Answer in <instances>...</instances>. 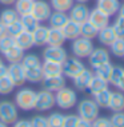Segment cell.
Here are the masks:
<instances>
[{
	"mask_svg": "<svg viewBox=\"0 0 124 127\" xmlns=\"http://www.w3.org/2000/svg\"><path fill=\"white\" fill-rule=\"evenodd\" d=\"M5 35H7V27L0 22V39H1L3 36H5Z\"/></svg>",
	"mask_w": 124,
	"mask_h": 127,
	"instance_id": "cell-49",
	"label": "cell"
},
{
	"mask_svg": "<svg viewBox=\"0 0 124 127\" xmlns=\"http://www.w3.org/2000/svg\"><path fill=\"white\" fill-rule=\"evenodd\" d=\"M111 92L112 91H109L108 88H105V90H103V91L94 95V100L96 102V104L100 108H108L109 99H111Z\"/></svg>",
	"mask_w": 124,
	"mask_h": 127,
	"instance_id": "cell-29",
	"label": "cell"
},
{
	"mask_svg": "<svg viewBox=\"0 0 124 127\" xmlns=\"http://www.w3.org/2000/svg\"><path fill=\"white\" fill-rule=\"evenodd\" d=\"M105 88H108V82L104 80V79H101V78H99V76H96L94 74V78L91 79V83L88 86L89 92H91L92 95H95V94H98V92L105 90Z\"/></svg>",
	"mask_w": 124,
	"mask_h": 127,
	"instance_id": "cell-27",
	"label": "cell"
},
{
	"mask_svg": "<svg viewBox=\"0 0 124 127\" xmlns=\"http://www.w3.org/2000/svg\"><path fill=\"white\" fill-rule=\"evenodd\" d=\"M0 127H9V125H7V123H4V122L0 121Z\"/></svg>",
	"mask_w": 124,
	"mask_h": 127,
	"instance_id": "cell-54",
	"label": "cell"
},
{
	"mask_svg": "<svg viewBox=\"0 0 124 127\" xmlns=\"http://www.w3.org/2000/svg\"><path fill=\"white\" fill-rule=\"evenodd\" d=\"M124 72V68L123 67H119V66H113L112 68V72L109 75V79H108V83H111L112 86L118 87L120 79H122V75Z\"/></svg>",
	"mask_w": 124,
	"mask_h": 127,
	"instance_id": "cell-40",
	"label": "cell"
},
{
	"mask_svg": "<svg viewBox=\"0 0 124 127\" xmlns=\"http://www.w3.org/2000/svg\"><path fill=\"white\" fill-rule=\"evenodd\" d=\"M41 71H43V76L63 75V66H61V63H57V62L44 60L41 63Z\"/></svg>",
	"mask_w": 124,
	"mask_h": 127,
	"instance_id": "cell-16",
	"label": "cell"
},
{
	"mask_svg": "<svg viewBox=\"0 0 124 127\" xmlns=\"http://www.w3.org/2000/svg\"><path fill=\"white\" fill-rule=\"evenodd\" d=\"M15 44L18 47H20L23 51L31 50L35 46V44H33V39H32V32H28V31L20 32L19 35L15 37Z\"/></svg>",
	"mask_w": 124,
	"mask_h": 127,
	"instance_id": "cell-21",
	"label": "cell"
},
{
	"mask_svg": "<svg viewBox=\"0 0 124 127\" xmlns=\"http://www.w3.org/2000/svg\"><path fill=\"white\" fill-rule=\"evenodd\" d=\"M16 104L11 100L0 102V121L7 125H13L19 119V112Z\"/></svg>",
	"mask_w": 124,
	"mask_h": 127,
	"instance_id": "cell-5",
	"label": "cell"
},
{
	"mask_svg": "<svg viewBox=\"0 0 124 127\" xmlns=\"http://www.w3.org/2000/svg\"><path fill=\"white\" fill-rule=\"evenodd\" d=\"M80 118L77 114H68L64 115V121H63V127H76Z\"/></svg>",
	"mask_w": 124,
	"mask_h": 127,
	"instance_id": "cell-43",
	"label": "cell"
},
{
	"mask_svg": "<svg viewBox=\"0 0 124 127\" xmlns=\"http://www.w3.org/2000/svg\"><path fill=\"white\" fill-rule=\"evenodd\" d=\"M65 40L67 39H65L63 31L60 28H50L48 27V39H47L48 46H63Z\"/></svg>",
	"mask_w": 124,
	"mask_h": 127,
	"instance_id": "cell-25",
	"label": "cell"
},
{
	"mask_svg": "<svg viewBox=\"0 0 124 127\" xmlns=\"http://www.w3.org/2000/svg\"><path fill=\"white\" fill-rule=\"evenodd\" d=\"M51 13H52V8H51L50 3H47L46 0H33L31 15H32L39 23L47 22V20L50 19Z\"/></svg>",
	"mask_w": 124,
	"mask_h": 127,
	"instance_id": "cell-8",
	"label": "cell"
},
{
	"mask_svg": "<svg viewBox=\"0 0 124 127\" xmlns=\"http://www.w3.org/2000/svg\"><path fill=\"white\" fill-rule=\"evenodd\" d=\"M92 127H112L111 121L107 116H98L94 122H92Z\"/></svg>",
	"mask_w": 124,
	"mask_h": 127,
	"instance_id": "cell-46",
	"label": "cell"
},
{
	"mask_svg": "<svg viewBox=\"0 0 124 127\" xmlns=\"http://www.w3.org/2000/svg\"><path fill=\"white\" fill-rule=\"evenodd\" d=\"M3 63H4V62H3V59H1V58H0V66H1Z\"/></svg>",
	"mask_w": 124,
	"mask_h": 127,
	"instance_id": "cell-56",
	"label": "cell"
},
{
	"mask_svg": "<svg viewBox=\"0 0 124 127\" xmlns=\"http://www.w3.org/2000/svg\"><path fill=\"white\" fill-rule=\"evenodd\" d=\"M55 104L61 110H70L77 104V94L70 87H63L55 92Z\"/></svg>",
	"mask_w": 124,
	"mask_h": 127,
	"instance_id": "cell-2",
	"label": "cell"
},
{
	"mask_svg": "<svg viewBox=\"0 0 124 127\" xmlns=\"http://www.w3.org/2000/svg\"><path fill=\"white\" fill-rule=\"evenodd\" d=\"M7 75V66L4 63L0 66V78H3V76H5Z\"/></svg>",
	"mask_w": 124,
	"mask_h": 127,
	"instance_id": "cell-50",
	"label": "cell"
},
{
	"mask_svg": "<svg viewBox=\"0 0 124 127\" xmlns=\"http://www.w3.org/2000/svg\"><path fill=\"white\" fill-rule=\"evenodd\" d=\"M16 0H0V4H4V5H12Z\"/></svg>",
	"mask_w": 124,
	"mask_h": 127,
	"instance_id": "cell-52",
	"label": "cell"
},
{
	"mask_svg": "<svg viewBox=\"0 0 124 127\" xmlns=\"http://www.w3.org/2000/svg\"><path fill=\"white\" fill-rule=\"evenodd\" d=\"M108 108L113 112L124 111V92L123 91H112L109 99Z\"/></svg>",
	"mask_w": 124,
	"mask_h": 127,
	"instance_id": "cell-22",
	"label": "cell"
},
{
	"mask_svg": "<svg viewBox=\"0 0 124 127\" xmlns=\"http://www.w3.org/2000/svg\"><path fill=\"white\" fill-rule=\"evenodd\" d=\"M68 54L63 46H48L43 51V58L44 60H51V62H57L63 63L67 59Z\"/></svg>",
	"mask_w": 124,
	"mask_h": 127,
	"instance_id": "cell-9",
	"label": "cell"
},
{
	"mask_svg": "<svg viewBox=\"0 0 124 127\" xmlns=\"http://www.w3.org/2000/svg\"><path fill=\"white\" fill-rule=\"evenodd\" d=\"M13 5H15V11L18 12V15L23 16V15H27V13H31L33 0H16L13 3Z\"/></svg>",
	"mask_w": 124,
	"mask_h": 127,
	"instance_id": "cell-28",
	"label": "cell"
},
{
	"mask_svg": "<svg viewBox=\"0 0 124 127\" xmlns=\"http://www.w3.org/2000/svg\"><path fill=\"white\" fill-rule=\"evenodd\" d=\"M112 68H113V64L111 63V62H108V63H104V64H101V66L94 68L95 70L94 74L96 75V76H99V78H101V79H104V80L108 82L109 75H111V72H112Z\"/></svg>",
	"mask_w": 124,
	"mask_h": 127,
	"instance_id": "cell-34",
	"label": "cell"
},
{
	"mask_svg": "<svg viewBox=\"0 0 124 127\" xmlns=\"http://www.w3.org/2000/svg\"><path fill=\"white\" fill-rule=\"evenodd\" d=\"M116 88H119L120 91H123L124 92V72L122 75V79H120V82H119V84H118V87Z\"/></svg>",
	"mask_w": 124,
	"mask_h": 127,
	"instance_id": "cell-51",
	"label": "cell"
},
{
	"mask_svg": "<svg viewBox=\"0 0 124 127\" xmlns=\"http://www.w3.org/2000/svg\"><path fill=\"white\" fill-rule=\"evenodd\" d=\"M96 7L111 18L112 15L118 13L119 7H120V1L119 0H98V5Z\"/></svg>",
	"mask_w": 124,
	"mask_h": 127,
	"instance_id": "cell-17",
	"label": "cell"
},
{
	"mask_svg": "<svg viewBox=\"0 0 124 127\" xmlns=\"http://www.w3.org/2000/svg\"><path fill=\"white\" fill-rule=\"evenodd\" d=\"M20 64L23 67H33V66H40L41 62H40V58L36 54H27V55L24 54Z\"/></svg>",
	"mask_w": 124,
	"mask_h": 127,
	"instance_id": "cell-38",
	"label": "cell"
},
{
	"mask_svg": "<svg viewBox=\"0 0 124 127\" xmlns=\"http://www.w3.org/2000/svg\"><path fill=\"white\" fill-rule=\"evenodd\" d=\"M29 122H31V126L32 127H48L47 118L43 115H35Z\"/></svg>",
	"mask_w": 124,
	"mask_h": 127,
	"instance_id": "cell-45",
	"label": "cell"
},
{
	"mask_svg": "<svg viewBox=\"0 0 124 127\" xmlns=\"http://www.w3.org/2000/svg\"><path fill=\"white\" fill-rule=\"evenodd\" d=\"M88 60H89L91 67L96 68V67L101 66V64H104V63H108V62H109V52L105 48H103V47L94 48V50H92V52L89 54Z\"/></svg>",
	"mask_w": 124,
	"mask_h": 127,
	"instance_id": "cell-14",
	"label": "cell"
},
{
	"mask_svg": "<svg viewBox=\"0 0 124 127\" xmlns=\"http://www.w3.org/2000/svg\"><path fill=\"white\" fill-rule=\"evenodd\" d=\"M24 52H25V51H23L20 47H18L16 44H13L11 48L4 54V59L8 62V63H20L23 59V56H24Z\"/></svg>",
	"mask_w": 124,
	"mask_h": 127,
	"instance_id": "cell-26",
	"label": "cell"
},
{
	"mask_svg": "<svg viewBox=\"0 0 124 127\" xmlns=\"http://www.w3.org/2000/svg\"><path fill=\"white\" fill-rule=\"evenodd\" d=\"M35 99H36V91L28 87H20V90L15 94V104L19 110L23 111H31L35 108Z\"/></svg>",
	"mask_w": 124,
	"mask_h": 127,
	"instance_id": "cell-1",
	"label": "cell"
},
{
	"mask_svg": "<svg viewBox=\"0 0 124 127\" xmlns=\"http://www.w3.org/2000/svg\"><path fill=\"white\" fill-rule=\"evenodd\" d=\"M76 127H92V122L85 121V119H80Z\"/></svg>",
	"mask_w": 124,
	"mask_h": 127,
	"instance_id": "cell-48",
	"label": "cell"
},
{
	"mask_svg": "<svg viewBox=\"0 0 124 127\" xmlns=\"http://www.w3.org/2000/svg\"><path fill=\"white\" fill-rule=\"evenodd\" d=\"M76 3H88L89 0H75Z\"/></svg>",
	"mask_w": 124,
	"mask_h": 127,
	"instance_id": "cell-55",
	"label": "cell"
},
{
	"mask_svg": "<svg viewBox=\"0 0 124 127\" xmlns=\"http://www.w3.org/2000/svg\"><path fill=\"white\" fill-rule=\"evenodd\" d=\"M7 75L15 84V87H22L25 83V75H24V68L20 63H9L7 66Z\"/></svg>",
	"mask_w": 124,
	"mask_h": 127,
	"instance_id": "cell-10",
	"label": "cell"
},
{
	"mask_svg": "<svg viewBox=\"0 0 124 127\" xmlns=\"http://www.w3.org/2000/svg\"><path fill=\"white\" fill-rule=\"evenodd\" d=\"M68 13V19L74 20V22L81 23L87 22L88 16H89V8L85 5V3H77V4H74L71 7V9L67 12Z\"/></svg>",
	"mask_w": 124,
	"mask_h": 127,
	"instance_id": "cell-11",
	"label": "cell"
},
{
	"mask_svg": "<svg viewBox=\"0 0 124 127\" xmlns=\"http://www.w3.org/2000/svg\"><path fill=\"white\" fill-rule=\"evenodd\" d=\"M61 66H63V75L68 79H74L85 68L84 63L76 56H72V58L67 56V59L61 63Z\"/></svg>",
	"mask_w": 124,
	"mask_h": 127,
	"instance_id": "cell-7",
	"label": "cell"
},
{
	"mask_svg": "<svg viewBox=\"0 0 124 127\" xmlns=\"http://www.w3.org/2000/svg\"><path fill=\"white\" fill-rule=\"evenodd\" d=\"M32 39L33 44L37 47L47 46V39H48V27L39 24L36 27V30L32 32Z\"/></svg>",
	"mask_w": 124,
	"mask_h": 127,
	"instance_id": "cell-24",
	"label": "cell"
},
{
	"mask_svg": "<svg viewBox=\"0 0 124 127\" xmlns=\"http://www.w3.org/2000/svg\"><path fill=\"white\" fill-rule=\"evenodd\" d=\"M111 27L113 28V31H115V33L118 36H124V18L123 16H118Z\"/></svg>",
	"mask_w": 124,
	"mask_h": 127,
	"instance_id": "cell-44",
	"label": "cell"
},
{
	"mask_svg": "<svg viewBox=\"0 0 124 127\" xmlns=\"http://www.w3.org/2000/svg\"><path fill=\"white\" fill-rule=\"evenodd\" d=\"M112 127H124V111L113 112V115L109 118Z\"/></svg>",
	"mask_w": 124,
	"mask_h": 127,
	"instance_id": "cell-42",
	"label": "cell"
},
{
	"mask_svg": "<svg viewBox=\"0 0 124 127\" xmlns=\"http://www.w3.org/2000/svg\"><path fill=\"white\" fill-rule=\"evenodd\" d=\"M20 20H22V24H23V28L24 31H28V32H33L36 30V27L40 24L37 20L33 18L31 13H27V15H23L20 16Z\"/></svg>",
	"mask_w": 124,
	"mask_h": 127,
	"instance_id": "cell-32",
	"label": "cell"
},
{
	"mask_svg": "<svg viewBox=\"0 0 124 127\" xmlns=\"http://www.w3.org/2000/svg\"><path fill=\"white\" fill-rule=\"evenodd\" d=\"M92 78H94V71L88 70V68H84L80 74L72 79V82H74V86L76 90L85 91V90H88V86L91 83Z\"/></svg>",
	"mask_w": 124,
	"mask_h": 127,
	"instance_id": "cell-15",
	"label": "cell"
},
{
	"mask_svg": "<svg viewBox=\"0 0 124 127\" xmlns=\"http://www.w3.org/2000/svg\"><path fill=\"white\" fill-rule=\"evenodd\" d=\"M94 43H92L91 39H87V37H83V36H79L76 39L72 40V44H71V51L74 54V56L79 58H88L89 54L92 52L94 50Z\"/></svg>",
	"mask_w": 124,
	"mask_h": 127,
	"instance_id": "cell-4",
	"label": "cell"
},
{
	"mask_svg": "<svg viewBox=\"0 0 124 127\" xmlns=\"http://www.w3.org/2000/svg\"><path fill=\"white\" fill-rule=\"evenodd\" d=\"M99 112H100V107L96 104V102L94 99L85 98L79 102V104H77V115L80 119L94 122L99 116Z\"/></svg>",
	"mask_w": 124,
	"mask_h": 127,
	"instance_id": "cell-3",
	"label": "cell"
},
{
	"mask_svg": "<svg viewBox=\"0 0 124 127\" xmlns=\"http://www.w3.org/2000/svg\"><path fill=\"white\" fill-rule=\"evenodd\" d=\"M88 22L91 23L95 28L98 30H101L104 27L109 26V16L104 13L103 11L96 7L94 9H89V16H88Z\"/></svg>",
	"mask_w": 124,
	"mask_h": 127,
	"instance_id": "cell-12",
	"label": "cell"
},
{
	"mask_svg": "<svg viewBox=\"0 0 124 127\" xmlns=\"http://www.w3.org/2000/svg\"><path fill=\"white\" fill-rule=\"evenodd\" d=\"M96 37L99 39V42H100L103 46L109 47L113 43V40L118 37V35L115 33V31H113V28L111 26H107V27H104V28L99 30L98 36H96Z\"/></svg>",
	"mask_w": 124,
	"mask_h": 127,
	"instance_id": "cell-19",
	"label": "cell"
},
{
	"mask_svg": "<svg viewBox=\"0 0 124 127\" xmlns=\"http://www.w3.org/2000/svg\"><path fill=\"white\" fill-rule=\"evenodd\" d=\"M64 115L60 112H52L47 116V123L48 127H63Z\"/></svg>",
	"mask_w": 124,
	"mask_h": 127,
	"instance_id": "cell-39",
	"label": "cell"
},
{
	"mask_svg": "<svg viewBox=\"0 0 124 127\" xmlns=\"http://www.w3.org/2000/svg\"><path fill=\"white\" fill-rule=\"evenodd\" d=\"M118 13H119V16H123V18H124V3H123V4H120Z\"/></svg>",
	"mask_w": 124,
	"mask_h": 127,
	"instance_id": "cell-53",
	"label": "cell"
},
{
	"mask_svg": "<svg viewBox=\"0 0 124 127\" xmlns=\"http://www.w3.org/2000/svg\"><path fill=\"white\" fill-rule=\"evenodd\" d=\"M15 90V84L8 78V75L0 78V95H9Z\"/></svg>",
	"mask_w": 124,
	"mask_h": 127,
	"instance_id": "cell-37",
	"label": "cell"
},
{
	"mask_svg": "<svg viewBox=\"0 0 124 127\" xmlns=\"http://www.w3.org/2000/svg\"><path fill=\"white\" fill-rule=\"evenodd\" d=\"M41 87L44 90L56 92L60 88L65 87V76L64 75H56V76H44L41 79Z\"/></svg>",
	"mask_w": 124,
	"mask_h": 127,
	"instance_id": "cell-13",
	"label": "cell"
},
{
	"mask_svg": "<svg viewBox=\"0 0 124 127\" xmlns=\"http://www.w3.org/2000/svg\"><path fill=\"white\" fill-rule=\"evenodd\" d=\"M75 0H50L51 8L53 11H60V12H68L71 7L74 5Z\"/></svg>",
	"mask_w": 124,
	"mask_h": 127,
	"instance_id": "cell-30",
	"label": "cell"
},
{
	"mask_svg": "<svg viewBox=\"0 0 124 127\" xmlns=\"http://www.w3.org/2000/svg\"><path fill=\"white\" fill-rule=\"evenodd\" d=\"M24 68V75H25V80L29 83H40L43 79V71H41V64L40 66H33V67H23Z\"/></svg>",
	"mask_w": 124,
	"mask_h": 127,
	"instance_id": "cell-20",
	"label": "cell"
},
{
	"mask_svg": "<svg viewBox=\"0 0 124 127\" xmlns=\"http://www.w3.org/2000/svg\"><path fill=\"white\" fill-rule=\"evenodd\" d=\"M15 44V37L9 36V35H5L0 39V54L4 55L7 51H8L11 47Z\"/></svg>",
	"mask_w": 124,
	"mask_h": 127,
	"instance_id": "cell-41",
	"label": "cell"
},
{
	"mask_svg": "<svg viewBox=\"0 0 124 127\" xmlns=\"http://www.w3.org/2000/svg\"><path fill=\"white\" fill-rule=\"evenodd\" d=\"M55 92L41 88L39 92H36L35 99V108L37 111H48L55 107Z\"/></svg>",
	"mask_w": 124,
	"mask_h": 127,
	"instance_id": "cell-6",
	"label": "cell"
},
{
	"mask_svg": "<svg viewBox=\"0 0 124 127\" xmlns=\"http://www.w3.org/2000/svg\"><path fill=\"white\" fill-rule=\"evenodd\" d=\"M61 31H63V33H64L67 40H74V39L80 36V24L74 22V20H71V19H68L67 23L63 26Z\"/></svg>",
	"mask_w": 124,
	"mask_h": 127,
	"instance_id": "cell-18",
	"label": "cell"
},
{
	"mask_svg": "<svg viewBox=\"0 0 124 127\" xmlns=\"http://www.w3.org/2000/svg\"><path fill=\"white\" fill-rule=\"evenodd\" d=\"M12 127H32V126H31V122L27 121V119H18L13 123Z\"/></svg>",
	"mask_w": 124,
	"mask_h": 127,
	"instance_id": "cell-47",
	"label": "cell"
},
{
	"mask_svg": "<svg viewBox=\"0 0 124 127\" xmlns=\"http://www.w3.org/2000/svg\"><path fill=\"white\" fill-rule=\"evenodd\" d=\"M18 18H20V16L15 11V8H5L0 12V22L4 26H8L9 23H12L13 20H16Z\"/></svg>",
	"mask_w": 124,
	"mask_h": 127,
	"instance_id": "cell-33",
	"label": "cell"
},
{
	"mask_svg": "<svg viewBox=\"0 0 124 127\" xmlns=\"http://www.w3.org/2000/svg\"><path fill=\"white\" fill-rule=\"evenodd\" d=\"M109 48L116 58H124V36H118L109 46Z\"/></svg>",
	"mask_w": 124,
	"mask_h": 127,
	"instance_id": "cell-35",
	"label": "cell"
},
{
	"mask_svg": "<svg viewBox=\"0 0 124 127\" xmlns=\"http://www.w3.org/2000/svg\"><path fill=\"white\" fill-rule=\"evenodd\" d=\"M68 20V13L67 12H60V11H52L50 19L47 20L50 28H63V26Z\"/></svg>",
	"mask_w": 124,
	"mask_h": 127,
	"instance_id": "cell-23",
	"label": "cell"
},
{
	"mask_svg": "<svg viewBox=\"0 0 124 127\" xmlns=\"http://www.w3.org/2000/svg\"><path fill=\"white\" fill-rule=\"evenodd\" d=\"M98 32H99V30L95 28L88 20L80 24V36H83V37H87V39L92 40L94 37L98 36Z\"/></svg>",
	"mask_w": 124,
	"mask_h": 127,
	"instance_id": "cell-31",
	"label": "cell"
},
{
	"mask_svg": "<svg viewBox=\"0 0 124 127\" xmlns=\"http://www.w3.org/2000/svg\"><path fill=\"white\" fill-rule=\"evenodd\" d=\"M5 27H7V35H9L12 37H16L20 32H23V31H24L20 18H18L16 20H13L12 23H9V24L5 26Z\"/></svg>",
	"mask_w": 124,
	"mask_h": 127,
	"instance_id": "cell-36",
	"label": "cell"
}]
</instances>
